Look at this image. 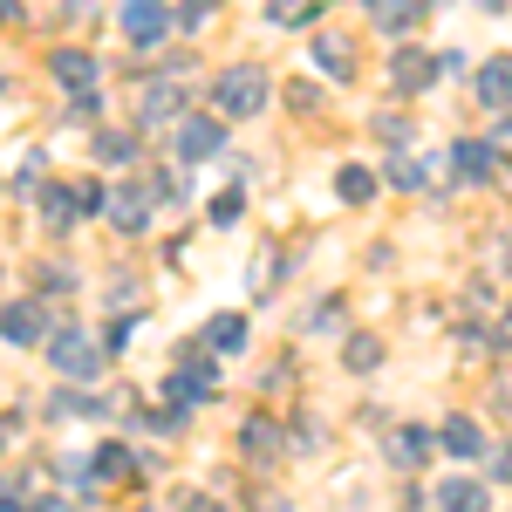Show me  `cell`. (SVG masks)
Instances as JSON below:
<instances>
[{
  "mask_svg": "<svg viewBox=\"0 0 512 512\" xmlns=\"http://www.w3.org/2000/svg\"><path fill=\"white\" fill-rule=\"evenodd\" d=\"M260 103H267V76L253 69V62H233L226 76L212 82V110L226 123H239V117H260Z\"/></svg>",
  "mask_w": 512,
  "mask_h": 512,
  "instance_id": "6da1fadb",
  "label": "cell"
},
{
  "mask_svg": "<svg viewBox=\"0 0 512 512\" xmlns=\"http://www.w3.org/2000/svg\"><path fill=\"white\" fill-rule=\"evenodd\" d=\"M48 362H55L62 376H96V369H103V349H96V335H82V328H55V335H48Z\"/></svg>",
  "mask_w": 512,
  "mask_h": 512,
  "instance_id": "7a4b0ae2",
  "label": "cell"
},
{
  "mask_svg": "<svg viewBox=\"0 0 512 512\" xmlns=\"http://www.w3.org/2000/svg\"><path fill=\"white\" fill-rule=\"evenodd\" d=\"M437 76H444V55H431V48H396L390 55V89L396 96H417V89H431Z\"/></svg>",
  "mask_w": 512,
  "mask_h": 512,
  "instance_id": "3957f363",
  "label": "cell"
},
{
  "mask_svg": "<svg viewBox=\"0 0 512 512\" xmlns=\"http://www.w3.org/2000/svg\"><path fill=\"white\" fill-rule=\"evenodd\" d=\"M178 110H185V89H178L171 76L144 82V96H137V123H144V130H151V123H171Z\"/></svg>",
  "mask_w": 512,
  "mask_h": 512,
  "instance_id": "277c9868",
  "label": "cell"
},
{
  "mask_svg": "<svg viewBox=\"0 0 512 512\" xmlns=\"http://www.w3.org/2000/svg\"><path fill=\"white\" fill-rule=\"evenodd\" d=\"M472 89H478V103H485V110H512V55H492V62H478Z\"/></svg>",
  "mask_w": 512,
  "mask_h": 512,
  "instance_id": "5b68a950",
  "label": "cell"
},
{
  "mask_svg": "<svg viewBox=\"0 0 512 512\" xmlns=\"http://www.w3.org/2000/svg\"><path fill=\"white\" fill-rule=\"evenodd\" d=\"M492 164H499V151L478 144V137H458V144H451V178H465V185H485Z\"/></svg>",
  "mask_w": 512,
  "mask_h": 512,
  "instance_id": "8992f818",
  "label": "cell"
},
{
  "mask_svg": "<svg viewBox=\"0 0 512 512\" xmlns=\"http://www.w3.org/2000/svg\"><path fill=\"white\" fill-rule=\"evenodd\" d=\"M171 396H178V403H212V396H219V369H212L205 355H192V362L171 376Z\"/></svg>",
  "mask_w": 512,
  "mask_h": 512,
  "instance_id": "52a82bcc",
  "label": "cell"
},
{
  "mask_svg": "<svg viewBox=\"0 0 512 512\" xmlns=\"http://www.w3.org/2000/svg\"><path fill=\"white\" fill-rule=\"evenodd\" d=\"M437 444H444L451 458H485V451H492V444H485V431H478V417H465V410H458V417H444Z\"/></svg>",
  "mask_w": 512,
  "mask_h": 512,
  "instance_id": "ba28073f",
  "label": "cell"
},
{
  "mask_svg": "<svg viewBox=\"0 0 512 512\" xmlns=\"http://www.w3.org/2000/svg\"><path fill=\"white\" fill-rule=\"evenodd\" d=\"M48 69H55V82H62V89H76V96H96V55H82V48H62Z\"/></svg>",
  "mask_w": 512,
  "mask_h": 512,
  "instance_id": "9c48e42d",
  "label": "cell"
},
{
  "mask_svg": "<svg viewBox=\"0 0 512 512\" xmlns=\"http://www.w3.org/2000/svg\"><path fill=\"white\" fill-rule=\"evenodd\" d=\"M164 28H171V14L151 7V0H130V7H123V35H130V41H158Z\"/></svg>",
  "mask_w": 512,
  "mask_h": 512,
  "instance_id": "30bf717a",
  "label": "cell"
},
{
  "mask_svg": "<svg viewBox=\"0 0 512 512\" xmlns=\"http://www.w3.org/2000/svg\"><path fill=\"white\" fill-rule=\"evenodd\" d=\"M82 205H89V198L62 192V185H41V219H48L55 233H69V226H76V219H82Z\"/></svg>",
  "mask_w": 512,
  "mask_h": 512,
  "instance_id": "8fae6325",
  "label": "cell"
},
{
  "mask_svg": "<svg viewBox=\"0 0 512 512\" xmlns=\"http://www.w3.org/2000/svg\"><path fill=\"white\" fill-rule=\"evenodd\" d=\"M219 144H226V123H212V117H192L178 130V151H185V158H212Z\"/></svg>",
  "mask_w": 512,
  "mask_h": 512,
  "instance_id": "7c38bea8",
  "label": "cell"
},
{
  "mask_svg": "<svg viewBox=\"0 0 512 512\" xmlns=\"http://www.w3.org/2000/svg\"><path fill=\"white\" fill-rule=\"evenodd\" d=\"M431 451H437V431H417V424H403V431L390 437V458L403 465V472H410V465H424Z\"/></svg>",
  "mask_w": 512,
  "mask_h": 512,
  "instance_id": "4fadbf2b",
  "label": "cell"
},
{
  "mask_svg": "<svg viewBox=\"0 0 512 512\" xmlns=\"http://www.w3.org/2000/svg\"><path fill=\"white\" fill-rule=\"evenodd\" d=\"M0 335H7V342H21V349L41 342V308H35V301H14V308L0 315Z\"/></svg>",
  "mask_w": 512,
  "mask_h": 512,
  "instance_id": "5bb4252c",
  "label": "cell"
},
{
  "mask_svg": "<svg viewBox=\"0 0 512 512\" xmlns=\"http://www.w3.org/2000/svg\"><path fill=\"white\" fill-rule=\"evenodd\" d=\"M437 506L444 512H485V485L478 478H444L437 485Z\"/></svg>",
  "mask_w": 512,
  "mask_h": 512,
  "instance_id": "9a60e30c",
  "label": "cell"
},
{
  "mask_svg": "<svg viewBox=\"0 0 512 512\" xmlns=\"http://www.w3.org/2000/svg\"><path fill=\"white\" fill-rule=\"evenodd\" d=\"M315 62H321V69H328L335 82H349V76H355V48H349L342 35H315Z\"/></svg>",
  "mask_w": 512,
  "mask_h": 512,
  "instance_id": "2e32d148",
  "label": "cell"
},
{
  "mask_svg": "<svg viewBox=\"0 0 512 512\" xmlns=\"http://www.w3.org/2000/svg\"><path fill=\"white\" fill-rule=\"evenodd\" d=\"M369 21H376V28H383V35H410V28H417V21H424V7H410V0H383V7H376V14H369Z\"/></svg>",
  "mask_w": 512,
  "mask_h": 512,
  "instance_id": "e0dca14e",
  "label": "cell"
},
{
  "mask_svg": "<svg viewBox=\"0 0 512 512\" xmlns=\"http://www.w3.org/2000/svg\"><path fill=\"white\" fill-rule=\"evenodd\" d=\"M103 212L117 219L123 233H144V192H110V198H103Z\"/></svg>",
  "mask_w": 512,
  "mask_h": 512,
  "instance_id": "ac0fdd59",
  "label": "cell"
},
{
  "mask_svg": "<svg viewBox=\"0 0 512 512\" xmlns=\"http://www.w3.org/2000/svg\"><path fill=\"white\" fill-rule=\"evenodd\" d=\"M335 192H342V205H362V198H376V171H369V164H342Z\"/></svg>",
  "mask_w": 512,
  "mask_h": 512,
  "instance_id": "d6986e66",
  "label": "cell"
},
{
  "mask_svg": "<svg viewBox=\"0 0 512 512\" xmlns=\"http://www.w3.org/2000/svg\"><path fill=\"white\" fill-rule=\"evenodd\" d=\"M205 335H212V349H219V355L246 349V321H239V315H212V321H205Z\"/></svg>",
  "mask_w": 512,
  "mask_h": 512,
  "instance_id": "ffe728a7",
  "label": "cell"
},
{
  "mask_svg": "<svg viewBox=\"0 0 512 512\" xmlns=\"http://www.w3.org/2000/svg\"><path fill=\"white\" fill-rule=\"evenodd\" d=\"M274 444H280V431L267 417H253V424L239 431V451H246V458H274Z\"/></svg>",
  "mask_w": 512,
  "mask_h": 512,
  "instance_id": "44dd1931",
  "label": "cell"
},
{
  "mask_svg": "<svg viewBox=\"0 0 512 512\" xmlns=\"http://www.w3.org/2000/svg\"><path fill=\"white\" fill-rule=\"evenodd\" d=\"M96 158H103V164H130V158H137V137H123V130H96Z\"/></svg>",
  "mask_w": 512,
  "mask_h": 512,
  "instance_id": "7402d4cb",
  "label": "cell"
},
{
  "mask_svg": "<svg viewBox=\"0 0 512 512\" xmlns=\"http://www.w3.org/2000/svg\"><path fill=\"white\" fill-rule=\"evenodd\" d=\"M431 171H437L431 158H396V164H390V178L403 185V192H417V185H431Z\"/></svg>",
  "mask_w": 512,
  "mask_h": 512,
  "instance_id": "603a6c76",
  "label": "cell"
},
{
  "mask_svg": "<svg viewBox=\"0 0 512 512\" xmlns=\"http://www.w3.org/2000/svg\"><path fill=\"white\" fill-rule=\"evenodd\" d=\"M274 21H280V28H315V21H321V7H308V0H280V7H274Z\"/></svg>",
  "mask_w": 512,
  "mask_h": 512,
  "instance_id": "cb8c5ba5",
  "label": "cell"
},
{
  "mask_svg": "<svg viewBox=\"0 0 512 512\" xmlns=\"http://www.w3.org/2000/svg\"><path fill=\"white\" fill-rule=\"evenodd\" d=\"M376 362H383V342H362V335H355L349 342V369H376Z\"/></svg>",
  "mask_w": 512,
  "mask_h": 512,
  "instance_id": "d4e9b609",
  "label": "cell"
},
{
  "mask_svg": "<svg viewBox=\"0 0 512 512\" xmlns=\"http://www.w3.org/2000/svg\"><path fill=\"white\" fill-rule=\"evenodd\" d=\"M485 472L499 478V485H512V444H492V451H485Z\"/></svg>",
  "mask_w": 512,
  "mask_h": 512,
  "instance_id": "484cf974",
  "label": "cell"
},
{
  "mask_svg": "<svg viewBox=\"0 0 512 512\" xmlns=\"http://www.w3.org/2000/svg\"><path fill=\"white\" fill-rule=\"evenodd\" d=\"M96 472H103V478H123V472H130V451H117V444H110V451H96Z\"/></svg>",
  "mask_w": 512,
  "mask_h": 512,
  "instance_id": "4316f807",
  "label": "cell"
},
{
  "mask_svg": "<svg viewBox=\"0 0 512 512\" xmlns=\"http://www.w3.org/2000/svg\"><path fill=\"white\" fill-rule=\"evenodd\" d=\"M205 21H212V7H178V14H171V28H185V35H198Z\"/></svg>",
  "mask_w": 512,
  "mask_h": 512,
  "instance_id": "83f0119b",
  "label": "cell"
},
{
  "mask_svg": "<svg viewBox=\"0 0 512 512\" xmlns=\"http://www.w3.org/2000/svg\"><path fill=\"white\" fill-rule=\"evenodd\" d=\"M239 205H246L239 192H219V198H212V219H219V226H233V219H239Z\"/></svg>",
  "mask_w": 512,
  "mask_h": 512,
  "instance_id": "f1b7e54d",
  "label": "cell"
},
{
  "mask_svg": "<svg viewBox=\"0 0 512 512\" xmlns=\"http://www.w3.org/2000/svg\"><path fill=\"white\" fill-rule=\"evenodd\" d=\"M69 117H76V123H96V117H103V96H76V103H69Z\"/></svg>",
  "mask_w": 512,
  "mask_h": 512,
  "instance_id": "f546056e",
  "label": "cell"
},
{
  "mask_svg": "<svg viewBox=\"0 0 512 512\" xmlns=\"http://www.w3.org/2000/svg\"><path fill=\"white\" fill-rule=\"evenodd\" d=\"M376 130H383V144H403V137H410V123H403V117H376Z\"/></svg>",
  "mask_w": 512,
  "mask_h": 512,
  "instance_id": "4dcf8cb0",
  "label": "cell"
},
{
  "mask_svg": "<svg viewBox=\"0 0 512 512\" xmlns=\"http://www.w3.org/2000/svg\"><path fill=\"white\" fill-rule=\"evenodd\" d=\"M492 151H512V117L499 123V130H492Z\"/></svg>",
  "mask_w": 512,
  "mask_h": 512,
  "instance_id": "1f68e13d",
  "label": "cell"
},
{
  "mask_svg": "<svg viewBox=\"0 0 512 512\" xmlns=\"http://www.w3.org/2000/svg\"><path fill=\"white\" fill-rule=\"evenodd\" d=\"M0 512H28V506H21V499H0Z\"/></svg>",
  "mask_w": 512,
  "mask_h": 512,
  "instance_id": "d6a6232c",
  "label": "cell"
},
{
  "mask_svg": "<svg viewBox=\"0 0 512 512\" xmlns=\"http://www.w3.org/2000/svg\"><path fill=\"white\" fill-rule=\"evenodd\" d=\"M499 342H506V349H512V315H506V335H499Z\"/></svg>",
  "mask_w": 512,
  "mask_h": 512,
  "instance_id": "836d02e7",
  "label": "cell"
},
{
  "mask_svg": "<svg viewBox=\"0 0 512 512\" xmlns=\"http://www.w3.org/2000/svg\"><path fill=\"white\" fill-rule=\"evenodd\" d=\"M41 512H62V506H41Z\"/></svg>",
  "mask_w": 512,
  "mask_h": 512,
  "instance_id": "e575fe53",
  "label": "cell"
}]
</instances>
